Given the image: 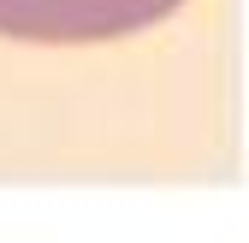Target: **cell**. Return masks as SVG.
<instances>
[{
    "instance_id": "6da1fadb",
    "label": "cell",
    "mask_w": 249,
    "mask_h": 243,
    "mask_svg": "<svg viewBox=\"0 0 249 243\" xmlns=\"http://www.w3.org/2000/svg\"><path fill=\"white\" fill-rule=\"evenodd\" d=\"M184 0H0V36L36 48H89L154 30Z\"/></svg>"
}]
</instances>
